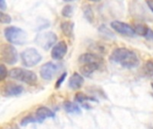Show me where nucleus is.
Returning a JSON list of instances; mask_svg holds the SVG:
<instances>
[{"label":"nucleus","instance_id":"3","mask_svg":"<svg viewBox=\"0 0 153 129\" xmlns=\"http://www.w3.org/2000/svg\"><path fill=\"white\" fill-rule=\"evenodd\" d=\"M4 33L5 39L12 44L23 45L26 42V40H27L26 32L18 27H14V26L7 27L4 29Z\"/></svg>","mask_w":153,"mask_h":129},{"label":"nucleus","instance_id":"27","mask_svg":"<svg viewBox=\"0 0 153 129\" xmlns=\"http://www.w3.org/2000/svg\"><path fill=\"white\" fill-rule=\"evenodd\" d=\"M146 3H147L149 8L153 12V0H146Z\"/></svg>","mask_w":153,"mask_h":129},{"label":"nucleus","instance_id":"22","mask_svg":"<svg viewBox=\"0 0 153 129\" xmlns=\"http://www.w3.org/2000/svg\"><path fill=\"white\" fill-rule=\"evenodd\" d=\"M73 14V7L69 4L64 6V8L62 9V15L64 17H71Z\"/></svg>","mask_w":153,"mask_h":129},{"label":"nucleus","instance_id":"29","mask_svg":"<svg viewBox=\"0 0 153 129\" xmlns=\"http://www.w3.org/2000/svg\"><path fill=\"white\" fill-rule=\"evenodd\" d=\"M90 1H91V2H95V3H96V2H100V0H90Z\"/></svg>","mask_w":153,"mask_h":129},{"label":"nucleus","instance_id":"28","mask_svg":"<svg viewBox=\"0 0 153 129\" xmlns=\"http://www.w3.org/2000/svg\"><path fill=\"white\" fill-rule=\"evenodd\" d=\"M0 7H1V10H4L5 7H6V4H5V1L4 0H1V3H0Z\"/></svg>","mask_w":153,"mask_h":129},{"label":"nucleus","instance_id":"6","mask_svg":"<svg viewBox=\"0 0 153 129\" xmlns=\"http://www.w3.org/2000/svg\"><path fill=\"white\" fill-rule=\"evenodd\" d=\"M1 57L6 64L14 65L18 60V54L13 46L4 44L1 47Z\"/></svg>","mask_w":153,"mask_h":129},{"label":"nucleus","instance_id":"25","mask_svg":"<svg viewBox=\"0 0 153 129\" xmlns=\"http://www.w3.org/2000/svg\"><path fill=\"white\" fill-rule=\"evenodd\" d=\"M7 76V69L6 67L4 66V65H1V76H0V79L3 81L5 79V77Z\"/></svg>","mask_w":153,"mask_h":129},{"label":"nucleus","instance_id":"1","mask_svg":"<svg viewBox=\"0 0 153 129\" xmlns=\"http://www.w3.org/2000/svg\"><path fill=\"white\" fill-rule=\"evenodd\" d=\"M110 59L117 64H120L126 68H135L140 65V59L137 54L126 48H118L113 50Z\"/></svg>","mask_w":153,"mask_h":129},{"label":"nucleus","instance_id":"13","mask_svg":"<svg viewBox=\"0 0 153 129\" xmlns=\"http://www.w3.org/2000/svg\"><path fill=\"white\" fill-rule=\"evenodd\" d=\"M83 83H84L83 77L78 73H74V75L69 79L68 85L72 90H77V89H80L82 86Z\"/></svg>","mask_w":153,"mask_h":129},{"label":"nucleus","instance_id":"16","mask_svg":"<svg viewBox=\"0 0 153 129\" xmlns=\"http://www.w3.org/2000/svg\"><path fill=\"white\" fill-rule=\"evenodd\" d=\"M74 23L71 22H63L61 23V26L60 27H61L62 32L65 36L71 38V37L74 36Z\"/></svg>","mask_w":153,"mask_h":129},{"label":"nucleus","instance_id":"24","mask_svg":"<svg viewBox=\"0 0 153 129\" xmlns=\"http://www.w3.org/2000/svg\"><path fill=\"white\" fill-rule=\"evenodd\" d=\"M66 75H67V73H64V74H62V75L57 79V81H56V86H55L56 89H58V88L62 85L63 82H64V81L65 80V78H66Z\"/></svg>","mask_w":153,"mask_h":129},{"label":"nucleus","instance_id":"23","mask_svg":"<svg viewBox=\"0 0 153 129\" xmlns=\"http://www.w3.org/2000/svg\"><path fill=\"white\" fill-rule=\"evenodd\" d=\"M0 20H1V22L2 23H10L11 21H12V18L9 14H6V13H4L3 12L0 13Z\"/></svg>","mask_w":153,"mask_h":129},{"label":"nucleus","instance_id":"26","mask_svg":"<svg viewBox=\"0 0 153 129\" xmlns=\"http://www.w3.org/2000/svg\"><path fill=\"white\" fill-rule=\"evenodd\" d=\"M146 38H147L148 40H152L153 41V31L151 30V29H150V31H149V32H148V34H147Z\"/></svg>","mask_w":153,"mask_h":129},{"label":"nucleus","instance_id":"19","mask_svg":"<svg viewBox=\"0 0 153 129\" xmlns=\"http://www.w3.org/2000/svg\"><path fill=\"white\" fill-rule=\"evenodd\" d=\"M143 70H144L145 75H146L149 78H151V79H152L153 80V61L152 60H149V61H147V62H146V64H145V66H144Z\"/></svg>","mask_w":153,"mask_h":129},{"label":"nucleus","instance_id":"2","mask_svg":"<svg viewBox=\"0 0 153 129\" xmlns=\"http://www.w3.org/2000/svg\"><path fill=\"white\" fill-rule=\"evenodd\" d=\"M9 76L12 79L25 83L29 85H35L38 82V77L35 73L21 67L13 68L9 72Z\"/></svg>","mask_w":153,"mask_h":129},{"label":"nucleus","instance_id":"5","mask_svg":"<svg viewBox=\"0 0 153 129\" xmlns=\"http://www.w3.org/2000/svg\"><path fill=\"white\" fill-rule=\"evenodd\" d=\"M57 40L56 35L52 31H46L37 35L35 42L43 49L48 50Z\"/></svg>","mask_w":153,"mask_h":129},{"label":"nucleus","instance_id":"18","mask_svg":"<svg viewBox=\"0 0 153 129\" xmlns=\"http://www.w3.org/2000/svg\"><path fill=\"white\" fill-rule=\"evenodd\" d=\"M134 29V31H135L136 34H138L140 36H144V37L147 36V34H148V32L150 31V29L145 24H143V23L135 24Z\"/></svg>","mask_w":153,"mask_h":129},{"label":"nucleus","instance_id":"31","mask_svg":"<svg viewBox=\"0 0 153 129\" xmlns=\"http://www.w3.org/2000/svg\"><path fill=\"white\" fill-rule=\"evenodd\" d=\"M152 90H153V83L152 84Z\"/></svg>","mask_w":153,"mask_h":129},{"label":"nucleus","instance_id":"4","mask_svg":"<svg viewBox=\"0 0 153 129\" xmlns=\"http://www.w3.org/2000/svg\"><path fill=\"white\" fill-rule=\"evenodd\" d=\"M21 57H22V64L27 67H32L38 65L42 59L41 55L38 52V50H36L33 48L25 49L22 53Z\"/></svg>","mask_w":153,"mask_h":129},{"label":"nucleus","instance_id":"7","mask_svg":"<svg viewBox=\"0 0 153 129\" xmlns=\"http://www.w3.org/2000/svg\"><path fill=\"white\" fill-rule=\"evenodd\" d=\"M111 27L117 32H118L119 34L124 35V36L133 37L135 34L134 29L131 25H129V24H127L126 22H120V21H114V22H111Z\"/></svg>","mask_w":153,"mask_h":129},{"label":"nucleus","instance_id":"17","mask_svg":"<svg viewBox=\"0 0 153 129\" xmlns=\"http://www.w3.org/2000/svg\"><path fill=\"white\" fill-rule=\"evenodd\" d=\"M64 109L69 114H81L82 113L80 107L77 104L71 102V101H66L64 105Z\"/></svg>","mask_w":153,"mask_h":129},{"label":"nucleus","instance_id":"30","mask_svg":"<svg viewBox=\"0 0 153 129\" xmlns=\"http://www.w3.org/2000/svg\"><path fill=\"white\" fill-rule=\"evenodd\" d=\"M63 1H65V2H73L74 0H63Z\"/></svg>","mask_w":153,"mask_h":129},{"label":"nucleus","instance_id":"14","mask_svg":"<svg viewBox=\"0 0 153 129\" xmlns=\"http://www.w3.org/2000/svg\"><path fill=\"white\" fill-rule=\"evenodd\" d=\"M79 62L81 64H87V63H100V58L96 56L95 54L91 53H85L80 56Z\"/></svg>","mask_w":153,"mask_h":129},{"label":"nucleus","instance_id":"8","mask_svg":"<svg viewBox=\"0 0 153 129\" xmlns=\"http://www.w3.org/2000/svg\"><path fill=\"white\" fill-rule=\"evenodd\" d=\"M59 68H60V66L58 65H56L52 62L46 63L45 65H43L40 67V72H39L40 76L47 81L52 80L53 77L55 76V75L59 70Z\"/></svg>","mask_w":153,"mask_h":129},{"label":"nucleus","instance_id":"9","mask_svg":"<svg viewBox=\"0 0 153 129\" xmlns=\"http://www.w3.org/2000/svg\"><path fill=\"white\" fill-rule=\"evenodd\" d=\"M23 92V88L19 85L16 84L12 82H8L6 83L2 89V93L4 96H18L20 94H22Z\"/></svg>","mask_w":153,"mask_h":129},{"label":"nucleus","instance_id":"21","mask_svg":"<svg viewBox=\"0 0 153 129\" xmlns=\"http://www.w3.org/2000/svg\"><path fill=\"white\" fill-rule=\"evenodd\" d=\"M36 122H39V119H37V117L27 116V117H25V118L21 121V125H22V126H26V125H28V124L36 123Z\"/></svg>","mask_w":153,"mask_h":129},{"label":"nucleus","instance_id":"10","mask_svg":"<svg viewBox=\"0 0 153 129\" xmlns=\"http://www.w3.org/2000/svg\"><path fill=\"white\" fill-rule=\"evenodd\" d=\"M67 49L68 48L65 41H59L53 47L51 50V57L55 60H60L65 56V54L67 53Z\"/></svg>","mask_w":153,"mask_h":129},{"label":"nucleus","instance_id":"11","mask_svg":"<svg viewBox=\"0 0 153 129\" xmlns=\"http://www.w3.org/2000/svg\"><path fill=\"white\" fill-rule=\"evenodd\" d=\"M100 68V63H87L82 64L80 67V72L83 76L89 77L92 75L95 71Z\"/></svg>","mask_w":153,"mask_h":129},{"label":"nucleus","instance_id":"15","mask_svg":"<svg viewBox=\"0 0 153 129\" xmlns=\"http://www.w3.org/2000/svg\"><path fill=\"white\" fill-rule=\"evenodd\" d=\"M74 100H75L77 102L81 103L85 109H91V106L88 104V102H89V101H95L93 98H91V97H89V96H86V95L83 94L82 92H78V93H76V95H75V97H74Z\"/></svg>","mask_w":153,"mask_h":129},{"label":"nucleus","instance_id":"20","mask_svg":"<svg viewBox=\"0 0 153 129\" xmlns=\"http://www.w3.org/2000/svg\"><path fill=\"white\" fill-rule=\"evenodd\" d=\"M83 11H84V14H85L86 19L90 22H92V21H93V12H92L91 6L90 5H85L84 8H83Z\"/></svg>","mask_w":153,"mask_h":129},{"label":"nucleus","instance_id":"12","mask_svg":"<svg viewBox=\"0 0 153 129\" xmlns=\"http://www.w3.org/2000/svg\"><path fill=\"white\" fill-rule=\"evenodd\" d=\"M55 113L49 110L47 107H39L38 108V110H36V117L39 119V122H43L46 119H50V118H55Z\"/></svg>","mask_w":153,"mask_h":129}]
</instances>
